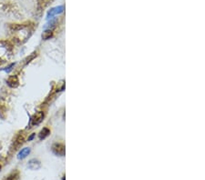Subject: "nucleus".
Listing matches in <instances>:
<instances>
[{"label": "nucleus", "instance_id": "obj_1", "mask_svg": "<svg viewBox=\"0 0 205 180\" xmlns=\"http://www.w3.org/2000/svg\"><path fill=\"white\" fill-rule=\"evenodd\" d=\"M52 151L54 152V154L62 156L65 155V146L63 144H60V143L54 144L52 147Z\"/></svg>", "mask_w": 205, "mask_h": 180}, {"label": "nucleus", "instance_id": "obj_2", "mask_svg": "<svg viewBox=\"0 0 205 180\" xmlns=\"http://www.w3.org/2000/svg\"><path fill=\"white\" fill-rule=\"evenodd\" d=\"M44 118V113L42 111H39L38 113H36L32 116L31 118V125L32 126H36V125H38L41 121Z\"/></svg>", "mask_w": 205, "mask_h": 180}, {"label": "nucleus", "instance_id": "obj_3", "mask_svg": "<svg viewBox=\"0 0 205 180\" xmlns=\"http://www.w3.org/2000/svg\"><path fill=\"white\" fill-rule=\"evenodd\" d=\"M6 83H8V85L10 87H17L18 86V83H19L18 78L17 77V75H11V77L8 78Z\"/></svg>", "mask_w": 205, "mask_h": 180}, {"label": "nucleus", "instance_id": "obj_4", "mask_svg": "<svg viewBox=\"0 0 205 180\" xmlns=\"http://www.w3.org/2000/svg\"><path fill=\"white\" fill-rule=\"evenodd\" d=\"M28 168L33 169V170H36V169L40 168V163H39V161L36 160V159H32V160L29 161Z\"/></svg>", "mask_w": 205, "mask_h": 180}, {"label": "nucleus", "instance_id": "obj_5", "mask_svg": "<svg viewBox=\"0 0 205 180\" xmlns=\"http://www.w3.org/2000/svg\"><path fill=\"white\" fill-rule=\"evenodd\" d=\"M29 153H30V148H28V147L23 148V149L18 153V156H17V157H18L19 159H23V158H25L26 156H28Z\"/></svg>", "mask_w": 205, "mask_h": 180}, {"label": "nucleus", "instance_id": "obj_6", "mask_svg": "<svg viewBox=\"0 0 205 180\" xmlns=\"http://www.w3.org/2000/svg\"><path fill=\"white\" fill-rule=\"evenodd\" d=\"M50 134V130L49 129V128H47V127H45V128H43L42 130L40 131V133H39V138L40 139H45V138L49 136Z\"/></svg>", "mask_w": 205, "mask_h": 180}, {"label": "nucleus", "instance_id": "obj_7", "mask_svg": "<svg viewBox=\"0 0 205 180\" xmlns=\"http://www.w3.org/2000/svg\"><path fill=\"white\" fill-rule=\"evenodd\" d=\"M52 37V32L50 30H47V31H45L43 34H42V37L44 40H47L49 39L50 37Z\"/></svg>", "mask_w": 205, "mask_h": 180}, {"label": "nucleus", "instance_id": "obj_8", "mask_svg": "<svg viewBox=\"0 0 205 180\" xmlns=\"http://www.w3.org/2000/svg\"><path fill=\"white\" fill-rule=\"evenodd\" d=\"M18 178V175H17V173H13V174H11L8 178H6V180H17Z\"/></svg>", "mask_w": 205, "mask_h": 180}, {"label": "nucleus", "instance_id": "obj_9", "mask_svg": "<svg viewBox=\"0 0 205 180\" xmlns=\"http://www.w3.org/2000/svg\"><path fill=\"white\" fill-rule=\"evenodd\" d=\"M35 136H36V134H32V135H31V136H30L28 137V140H29V141H30V140H32V139H33V138H34V137H35Z\"/></svg>", "mask_w": 205, "mask_h": 180}, {"label": "nucleus", "instance_id": "obj_10", "mask_svg": "<svg viewBox=\"0 0 205 180\" xmlns=\"http://www.w3.org/2000/svg\"><path fill=\"white\" fill-rule=\"evenodd\" d=\"M0 168H1V165H0Z\"/></svg>", "mask_w": 205, "mask_h": 180}]
</instances>
